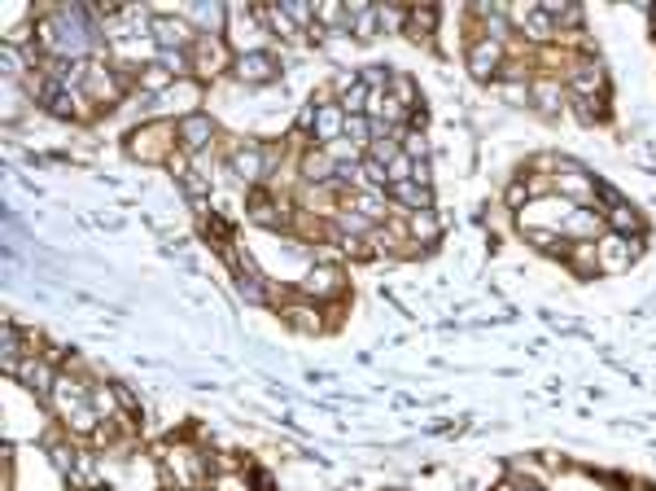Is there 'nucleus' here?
<instances>
[{
    "instance_id": "obj_41",
    "label": "nucleus",
    "mask_w": 656,
    "mask_h": 491,
    "mask_svg": "<svg viewBox=\"0 0 656 491\" xmlns=\"http://www.w3.org/2000/svg\"><path fill=\"white\" fill-rule=\"evenodd\" d=\"M429 176H433V171H429V163H416V167H411V180H416V184H425V189H433V180H429Z\"/></svg>"
},
{
    "instance_id": "obj_8",
    "label": "nucleus",
    "mask_w": 656,
    "mask_h": 491,
    "mask_svg": "<svg viewBox=\"0 0 656 491\" xmlns=\"http://www.w3.org/2000/svg\"><path fill=\"white\" fill-rule=\"evenodd\" d=\"M175 132H180V145H184V154H193V159H202V150H210V141H215V119L210 114H189V119H180L175 123Z\"/></svg>"
},
{
    "instance_id": "obj_29",
    "label": "nucleus",
    "mask_w": 656,
    "mask_h": 491,
    "mask_svg": "<svg viewBox=\"0 0 656 491\" xmlns=\"http://www.w3.org/2000/svg\"><path fill=\"white\" fill-rule=\"evenodd\" d=\"M285 321H289V325L294 329H306V333H320V312H315V307H303V303H289V307H285Z\"/></svg>"
},
{
    "instance_id": "obj_25",
    "label": "nucleus",
    "mask_w": 656,
    "mask_h": 491,
    "mask_svg": "<svg viewBox=\"0 0 656 491\" xmlns=\"http://www.w3.org/2000/svg\"><path fill=\"white\" fill-rule=\"evenodd\" d=\"M136 79H141V93H150V97H162V93H166V88L175 84V75H171V70H166L162 61H145Z\"/></svg>"
},
{
    "instance_id": "obj_18",
    "label": "nucleus",
    "mask_w": 656,
    "mask_h": 491,
    "mask_svg": "<svg viewBox=\"0 0 656 491\" xmlns=\"http://www.w3.org/2000/svg\"><path fill=\"white\" fill-rule=\"evenodd\" d=\"M608 233H621V237H644V219L639 211L630 207V202H617V207H608Z\"/></svg>"
},
{
    "instance_id": "obj_37",
    "label": "nucleus",
    "mask_w": 656,
    "mask_h": 491,
    "mask_svg": "<svg viewBox=\"0 0 656 491\" xmlns=\"http://www.w3.org/2000/svg\"><path fill=\"white\" fill-rule=\"evenodd\" d=\"M18 356H22V342H18V329L4 325V369L18 373Z\"/></svg>"
},
{
    "instance_id": "obj_35",
    "label": "nucleus",
    "mask_w": 656,
    "mask_h": 491,
    "mask_svg": "<svg viewBox=\"0 0 656 491\" xmlns=\"http://www.w3.org/2000/svg\"><path fill=\"white\" fill-rule=\"evenodd\" d=\"M573 110H578V123H600L604 119V102L600 97H578Z\"/></svg>"
},
{
    "instance_id": "obj_31",
    "label": "nucleus",
    "mask_w": 656,
    "mask_h": 491,
    "mask_svg": "<svg viewBox=\"0 0 656 491\" xmlns=\"http://www.w3.org/2000/svg\"><path fill=\"white\" fill-rule=\"evenodd\" d=\"M403 154L411 159V163H429V136H425V132H411V127H407Z\"/></svg>"
},
{
    "instance_id": "obj_21",
    "label": "nucleus",
    "mask_w": 656,
    "mask_h": 491,
    "mask_svg": "<svg viewBox=\"0 0 656 491\" xmlns=\"http://www.w3.org/2000/svg\"><path fill=\"white\" fill-rule=\"evenodd\" d=\"M564 259H569V268H573L578 276H595V273H600V255H595V241H569Z\"/></svg>"
},
{
    "instance_id": "obj_33",
    "label": "nucleus",
    "mask_w": 656,
    "mask_h": 491,
    "mask_svg": "<svg viewBox=\"0 0 656 491\" xmlns=\"http://www.w3.org/2000/svg\"><path fill=\"white\" fill-rule=\"evenodd\" d=\"M368 136H372V119L346 114V141H351V145H368Z\"/></svg>"
},
{
    "instance_id": "obj_34",
    "label": "nucleus",
    "mask_w": 656,
    "mask_h": 491,
    "mask_svg": "<svg viewBox=\"0 0 656 491\" xmlns=\"http://www.w3.org/2000/svg\"><path fill=\"white\" fill-rule=\"evenodd\" d=\"M368 97H372V93H368V88L354 79L351 88L342 93V110H346V114H363V110H368Z\"/></svg>"
},
{
    "instance_id": "obj_32",
    "label": "nucleus",
    "mask_w": 656,
    "mask_h": 491,
    "mask_svg": "<svg viewBox=\"0 0 656 491\" xmlns=\"http://www.w3.org/2000/svg\"><path fill=\"white\" fill-rule=\"evenodd\" d=\"M377 13H381V31H399L411 18V9H403V4H377Z\"/></svg>"
},
{
    "instance_id": "obj_15",
    "label": "nucleus",
    "mask_w": 656,
    "mask_h": 491,
    "mask_svg": "<svg viewBox=\"0 0 656 491\" xmlns=\"http://www.w3.org/2000/svg\"><path fill=\"white\" fill-rule=\"evenodd\" d=\"M333 176H337V159L328 150L303 154V180H311V184H333Z\"/></svg>"
},
{
    "instance_id": "obj_28",
    "label": "nucleus",
    "mask_w": 656,
    "mask_h": 491,
    "mask_svg": "<svg viewBox=\"0 0 656 491\" xmlns=\"http://www.w3.org/2000/svg\"><path fill=\"white\" fill-rule=\"evenodd\" d=\"M530 102L543 110V114H555V110H560V84H552V79H539V84L530 88Z\"/></svg>"
},
{
    "instance_id": "obj_30",
    "label": "nucleus",
    "mask_w": 656,
    "mask_h": 491,
    "mask_svg": "<svg viewBox=\"0 0 656 491\" xmlns=\"http://www.w3.org/2000/svg\"><path fill=\"white\" fill-rule=\"evenodd\" d=\"M390 97H394V102L407 110V106H416V102H420V88H416V79L394 75V79H390Z\"/></svg>"
},
{
    "instance_id": "obj_23",
    "label": "nucleus",
    "mask_w": 656,
    "mask_h": 491,
    "mask_svg": "<svg viewBox=\"0 0 656 491\" xmlns=\"http://www.w3.org/2000/svg\"><path fill=\"white\" fill-rule=\"evenodd\" d=\"M189 22L202 27V36H223V27H228V9H223V4H198V9L189 13Z\"/></svg>"
},
{
    "instance_id": "obj_4",
    "label": "nucleus",
    "mask_w": 656,
    "mask_h": 491,
    "mask_svg": "<svg viewBox=\"0 0 656 491\" xmlns=\"http://www.w3.org/2000/svg\"><path fill=\"white\" fill-rule=\"evenodd\" d=\"M162 114H171V119H189V114H198L202 110V84L198 79H175L162 97H153Z\"/></svg>"
},
{
    "instance_id": "obj_20",
    "label": "nucleus",
    "mask_w": 656,
    "mask_h": 491,
    "mask_svg": "<svg viewBox=\"0 0 656 491\" xmlns=\"http://www.w3.org/2000/svg\"><path fill=\"white\" fill-rule=\"evenodd\" d=\"M250 219L258 224V228H285L280 202H276V198H267L263 189H254V198H250Z\"/></svg>"
},
{
    "instance_id": "obj_17",
    "label": "nucleus",
    "mask_w": 656,
    "mask_h": 491,
    "mask_svg": "<svg viewBox=\"0 0 656 491\" xmlns=\"http://www.w3.org/2000/svg\"><path fill=\"white\" fill-rule=\"evenodd\" d=\"M346 211H359L372 224H385V198H381V189H354L346 198Z\"/></svg>"
},
{
    "instance_id": "obj_22",
    "label": "nucleus",
    "mask_w": 656,
    "mask_h": 491,
    "mask_svg": "<svg viewBox=\"0 0 656 491\" xmlns=\"http://www.w3.org/2000/svg\"><path fill=\"white\" fill-rule=\"evenodd\" d=\"M390 193H394V202H403L407 211H429V202H433V189H425V184H416V180L390 184Z\"/></svg>"
},
{
    "instance_id": "obj_27",
    "label": "nucleus",
    "mask_w": 656,
    "mask_h": 491,
    "mask_svg": "<svg viewBox=\"0 0 656 491\" xmlns=\"http://www.w3.org/2000/svg\"><path fill=\"white\" fill-rule=\"evenodd\" d=\"M438 4H411V18H407V36H429L438 27Z\"/></svg>"
},
{
    "instance_id": "obj_42",
    "label": "nucleus",
    "mask_w": 656,
    "mask_h": 491,
    "mask_svg": "<svg viewBox=\"0 0 656 491\" xmlns=\"http://www.w3.org/2000/svg\"><path fill=\"white\" fill-rule=\"evenodd\" d=\"M525 491H543V487H525Z\"/></svg>"
},
{
    "instance_id": "obj_11",
    "label": "nucleus",
    "mask_w": 656,
    "mask_h": 491,
    "mask_svg": "<svg viewBox=\"0 0 656 491\" xmlns=\"http://www.w3.org/2000/svg\"><path fill=\"white\" fill-rule=\"evenodd\" d=\"M171 470H175V479H180L184 487L206 483V456L193 452V447H175V452H171Z\"/></svg>"
},
{
    "instance_id": "obj_3",
    "label": "nucleus",
    "mask_w": 656,
    "mask_h": 491,
    "mask_svg": "<svg viewBox=\"0 0 656 491\" xmlns=\"http://www.w3.org/2000/svg\"><path fill=\"white\" fill-rule=\"evenodd\" d=\"M193 57V70H198V79H215V75H223L237 57L228 53V45H223V36H198V45L189 49Z\"/></svg>"
},
{
    "instance_id": "obj_14",
    "label": "nucleus",
    "mask_w": 656,
    "mask_h": 491,
    "mask_svg": "<svg viewBox=\"0 0 656 491\" xmlns=\"http://www.w3.org/2000/svg\"><path fill=\"white\" fill-rule=\"evenodd\" d=\"M407 237H411L416 246H433V241L442 237V219L433 216V211H411V216H407Z\"/></svg>"
},
{
    "instance_id": "obj_40",
    "label": "nucleus",
    "mask_w": 656,
    "mask_h": 491,
    "mask_svg": "<svg viewBox=\"0 0 656 491\" xmlns=\"http://www.w3.org/2000/svg\"><path fill=\"white\" fill-rule=\"evenodd\" d=\"M215 491H250V487H246L241 479H232V474H219V479H215Z\"/></svg>"
},
{
    "instance_id": "obj_13",
    "label": "nucleus",
    "mask_w": 656,
    "mask_h": 491,
    "mask_svg": "<svg viewBox=\"0 0 656 491\" xmlns=\"http://www.w3.org/2000/svg\"><path fill=\"white\" fill-rule=\"evenodd\" d=\"M569 88L578 97H600L604 93V66L600 61H578L573 75H569Z\"/></svg>"
},
{
    "instance_id": "obj_19",
    "label": "nucleus",
    "mask_w": 656,
    "mask_h": 491,
    "mask_svg": "<svg viewBox=\"0 0 656 491\" xmlns=\"http://www.w3.org/2000/svg\"><path fill=\"white\" fill-rule=\"evenodd\" d=\"M342 132H346V110L333 106V102L315 110V136L320 141H342Z\"/></svg>"
},
{
    "instance_id": "obj_1",
    "label": "nucleus",
    "mask_w": 656,
    "mask_h": 491,
    "mask_svg": "<svg viewBox=\"0 0 656 491\" xmlns=\"http://www.w3.org/2000/svg\"><path fill=\"white\" fill-rule=\"evenodd\" d=\"M171 141H180V132L166 119H153L127 136V150H132L136 163H171Z\"/></svg>"
},
{
    "instance_id": "obj_12",
    "label": "nucleus",
    "mask_w": 656,
    "mask_h": 491,
    "mask_svg": "<svg viewBox=\"0 0 656 491\" xmlns=\"http://www.w3.org/2000/svg\"><path fill=\"white\" fill-rule=\"evenodd\" d=\"M346 13H351V36L359 40V45H363V40H377V31H381V13H377V4L351 0Z\"/></svg>"
},
{
    "instance_id": "obj_7",
    "label": "nucleus",
    "mask_w": 656,
    "mask_h": 491,
    "mask_svg": "<svg viewBox=\"0 0 656 491\" xmlns=\"http://www.w3.org/2000/svg\"><path fill=\"white\" fill-rule=\"evenodd\" d=\"M232 75H237L241 84H271V79L280 75V57L271 53V49H263V53H237Z\"/></svg>"
},
{
    "instance_id": "obj_36",
    "label": "nucleus",
    "mask_w": 656,
    "mask_h": 491,
    "mask_svg": "<svg viewBox=\"0 0 656 491\" xmlns=\"http://www.w3.org/2000/svg\"><path fill=\"white\" fill-rule=\"evenodd\" d=\"M499 97H504L507 106H530V88H525L521 79H504V84H499Z\"/></svg>"
},
{
    "instance_id": "obj_39",
    "label": "nucleus",
    "mask_w": 656,
    "mask_h": 491,
    "mask_svg": "<svg viewBox=\"0 0 656 491\" xmlns=\"http://www.w3.org/2000/svg\"><path fill=\"white\" fill-rule=\"evenodd\" d=\"M411 159H407V154H399V159H394V163H385V171H390V184H403V180H411Z\"/></svg>"
},
{
    "instance_id": "obj_16",
    "label": "nucleus",
    "mask_w": 656,
    "mask_h": 491,
    "mask_svg": "<svg viewBox=\"0 0 656 491\" xmlns=\"http://www.w3.org/2000/svg\"><path fill=\"white\" fill-rule=\"evenodd\" d=\"M18 378L31 386L36 395H53V386H57V373H53L49 360H22L18 364Z\"/></svg>"
},
{
    "instance_id": "obj_5",
    "label": "nucleus",
    "mask_w": 656,
    "mask_h": 491,
    "mask_svg": "<svg viewBox=\"0 0 656 491\" xmlns=\"http://www.w3.org/2000/svg\"><path fill=\"white\" fill-rule=\"evenodd\" d=\"M158 49H171V53H189L198 45V27L189 18H153L150 22Z\"/></svg>"
},
{
    "instance_id": "obj_2",
    "label": "nucleus",
    "mask_w": 656,
    "mask_h": 491,
    "mask_svg": "<svg viewBox=\"0 0 656 491\" xmlns=\"http://www.w3.org/2000/svg\"><path fill=\"white\" fill-rule=\"evenodd\" d=\"M639 246H644V237H621V233H604V237L595 241V255H600V273H608V276L626 273V268L635 264Z\"/></svg>"
},
{
    "instance_id": "obj_10",
    "label": "nucleus",
    "mask_w": 656,
    "mask_h": 491,
    "mask_svg": "<svg viewBox=\"0 0 656 491\" xmlns=\"http://www.w3.org/2000/svg\"><path fill=\"white\" fill-rule=\"evenodd\" d=\"M499 61H504V45L490 40V36H482V40L468 49V70H473L477 79H490V75L499 70Z\"/></svg>"
},
{
    "instance_id": "obj_9",
    "label": "nucleus",
    "mask_w": 656,
    "mask_h": 491,
    "mask_svg": "<svg viewBox=\"0 0 656 491\" xmlns=\"http://www.w3.org/2000/svg\"><path fill=\"white\" fill-rule=\"evenodd\" d=\"M232 171L241 176V180H250V184H258L267 171H271V150H263V145H241L237 154H232Z\"/></svg>"
},
{
    "instance_id": "obj_38",
    "label": "nucleus",
    "mask_w": 656,
    "mask_h": 491,
    "mask_svg": "<svg viewBox=\"0 0 656 491\" xmlns=\"http://www.w3.org/2000/svg\"><path fill=\"white\" fill-rule=\"evenodd\" d=\"M504 202H507V207H512V211H525V207H530V189H525V180H516V184H507Z\"/></svg>"
},
{
    "instance_id": "obj_6",
    "label": "nucleus",
    "mask_w": 656,
    "mask_h": 491,
    "mask_svg": "<svg viewBox=\"0 0 656 491\" xmlns=\"http://www.w3.org/2000/svg\"><path fill=\"white\" fill-rule=\"evenodd\" d=\"M342 290H346V273H342L337 264H315V268H306L303 273V294L306 299H315V303L337 299Z\"/></svg>"
},
{
    "instance_id": "obj_24",
    "label": "nucleus",
    "mask_w": 656,
    "mask_h": 491,
    "mask_svg": "<svg viewBox=\"0 0 656 491\" xmlns=\"http://www.w3.org/2000/svg\"><path fill=\"white\" fill-rule=\"evenodd\" d=\"M521 27H525V36H530L534 45H547V40L555 36V22L547 18L543 4H539V9H525V13H521Z\"/></svg>"
},
{
    "instance_id": "obj_26",
    "label": "nucleus",
    "mask_w": 656,
    "mask_h": 491,
    "mask_svg": "<svg viewBox=\"0 0 656 491\" xmlns=\"http://www.w3.org/2000/svg\"><path fill=\"white\" fill-rule=\"evenodd\" d=\"M315 27H333V31H351V13L337 0H320L315 4Z\"/></svg>"
}]
</instances>
